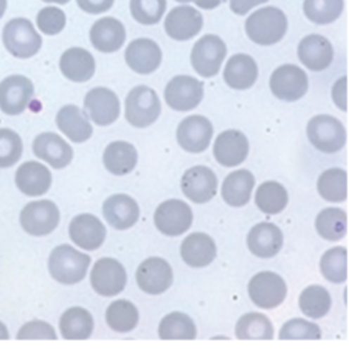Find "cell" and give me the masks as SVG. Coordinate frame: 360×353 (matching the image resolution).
Here are the masks:
<instances>
[{
  "label": "cell",
  "mask_w": 360,
  "mask_h": 353,
  "mask_svg": "<svg viewBox=\"0 0 360 353\" xmlns=\"http://www.w3.org/2000/svg\"><path fill=\"white\" fill-rule=\"evenodd\" d=\"M105 226L91 214L76 215L69 225V236L82 249L96 250L105 239Z\"/></svg>",
  "instance_id": "cell-22"
},
{
  "label": "cell",
  "mask_w": 360,
  "mask_h": 353,
  "mask_svg": "<svg viewBox=\"0 0 360 353\" xmlns=\"http://www.w3.org/2000/svg\"><path fill=\"white\" fill-rule=\"evenodd\" d=\"M269 86L271 93L284 101H297L308 90V76L305 72L291 63L278 66L270 76Z\"/></svg>",
  "instance_id": "cell-9"
},
{
  "label": "cell",
  "mask_w": 360,
  "mask_h": 353,
  "mask_svg": "<svg viewBox=\"0 0 360 353\" xmlns=\"http://www.w3.org/2000/svg\"><path fill=\"white\" fill-rule=\"evenodd\" d=\"M10 338V333L6 328V325L0 321V340H4V339H8Z\"/></svg>",
  "instance_id": "cell-53"
},
{
  "label": "cell",
  "mask_w": 360,
  "mask_h": 353,
  "mask_svg": "<svg viewBox=\"0 0 360 353\" xmlns=\"http://www.w3.org/2000/svg\"><path fill=\"white\" fill-rule=\"evenodd\" d=\"M138 162V152L135 146L125 141H114L107 145L103 153V163L105 169L115 174L122 176L134 170Z\"/></svg>",
  "instance_id": "cell-33"
},
{
  "label": "cell",
  "mask_w": 360,
  "mask_h": 353,
  "mask_svg": "<svg viewBox=\"0 0 360 353\" xmlns=\"http://www.w3.org/2000/svg\"><path fill=\"white\" fill-rule=\"evenodd\" d=\"M158 333L163 340H191L195 339L197 329L188 315L174 311L162 318Z\"/></svg>",
  "instance_id": "cell-35"
},
{
  "label": "cell",
  "mask_w": 360,
  "mask_h": 353,
  "mask_svg": "<svg viewBox=\"0 0 360 353\" xmlns=\"http://www.w3.org/2000/svg\"><path fill=\"white\" fill-rule=\"evenodd\" d=\"M226 56L225 42L214 35L208 34L201 37L193 46L190 53V62L193 69L202 77L215 76Z\"/></svg>",
  "instance_id": "cell-6"
},
{
  "label": "cell",
  "mask_w": 360,
  "mask_h": 353,
  "mask_svg": "<svg viewBox=\"0 0 360 353\" xmlns=\"http://www.w3.org/2000/svg\"><path fill=\"white\" fill-rule=\"evenodd\" d=\"M322 332L316 323H312L309 321H305L302 318H294L287 321L278 333L280 339H321Z\"/></svg>",
  "instance_id": "cell-46"
},
{
  "label": "cell",
  "mask_w": 360,
  "mask_h": 353,
  "mask_svg": "<svg viewBox=\"0 0 360 353\" xmlns=\"http://www.w3.org/2000/svg\"><path fill=\"white\" fill-rule=\"evenodd\" d=\"M287 17L277 7H263L252 13L245 21L249 39L257 45H273L283 39L287 31Z\"/></svg>",
  "instance_id": "cell-1"
},
{
  "label": "cell",
  "mask_w": 360,
  "mask_h": 353,
  "mask_svg": "<svg viewBox=\"0 0 360 353\" xmlns=\"http://www.w3.org/2000/svg\"><path fill=\"white\" fill-rule=\"evenodd\" d=\"M139 319L136 307L128 300H117L111 302L105 311L107 325L115 332L132 330Z\"/></svg>",
  "instance_id": "cell-41"
},
{
  "label": "cell",
  "mask_w": 360,
  "mask_h": 353,
  "mask_svg": "<svg viewBox=\"0 0 360 353\" xmlns=\"http://www.w3.org/2000/svg\"><path fill=\"white\" fill-rule=\"evenodd\" d=\"M202 28V15L190 6H179L170 10L165 18L166 34L176 41H187Z\"/></svg>",
  "instance_id": "cell-19"
},
{
  "label": "cell",
  "mask_w": 360,
  "mask_h": 353,
  "mask_svg": "<svg viewBox=\"0 0 360 353\" xmlns=\"http://www.w3.org/2000/svg\"><path fill=\"white\" fill-rule=\"evenodd\" d=\"M132 18L143 25L158 24L166 10V0H131Z\"/></svg>",
  "instance_id": "cell-44"
},
{
  "label": "cell",
  "mask_w": 360,
  "mask_h": 353,
  "mask_svg": "<svg viewBox=\"0 0 360 353\" xmlns=\"http://www.w3.org/2000/svg\"><path fill=\"white\" fill-rule=\"evenodd\" d=\"M255 187V177L253 174L246 170H235L229 173L221 188V194L224 201L231 207H243L249 203L252 190Z\"/></svg>",
  "instance_id": "cell-32"
},
{
  "label": "cell",
  "mask_w": 360,
  "mask_h": 353,
  "mask_svg": "<svg viewBox=\"0 0 360 353\" xmlns=\"http://www.w3.org/2000/svg\"><path fill=\"white\" fill-rule=\"evenodd\" d=\"M235 335L238 339H273L274 330L270 319L259 312H249L242 315L235 326Z\"/></svg>",
  "instance_id": "cell-39"
},
{
  "label": "cell",
  "mask_w": 360,
  "mask_h": 353,
  "mask_svg": "<svg viewBox=\"0 0 360 353\" xmlns=\"http://www.w3.org/2000/svg\"><path fill=\"white\" fill-rule=\"evenodd\" d=\"M160 110L156 91L143 84L134 87L125 98V120L136 128L152 125L159 118Z\"/></svg>",
  "instance_id": "cell-4"
},
{
  "label": "cell",
  "mask_w": 360,
  "mask_h": 353,
  "mask_svg": "<svg viewBox=\"0 0 360 353\" xmlns=\"http://www.w3.org/2000/svg\"><path fill=\"white\" fill-rule=\"evenodd\" d=\"M66 24L65 13L58 7H45L37 14V25L45 35L59 34Z\"/></svg>",
  "instance_id": "cell-47"
},
{
  "label": "cell",
  "mask_w": 360,
  "mask_h": 353,
  "mask_svg": "<svg viewBox=\"0 0 360 353\" xmlns=\"http://www.w3.org/2000/svg\"><path fill=\"white\" fill-rule=\"evenodd\" d=\"M59 68L66 79L76 83H83L93 77L96 70V62L89 51L73 46L62 53Z\"/></svg>",
  "instance_id": "cell-28"
},
{
  "label": "cell",
  "mask_w": 360,
  "mask_h": 353,
  "mask_svg": "<svg viewBox=\"0 0 360 353\" xmlns=\"http://www.w3.org/2000/svg\"><path fill=\"white\" fill-rule=\"evenodd\" d=\"M7 8V0H0V18L4 15Z\"/></svg>",
  "instance_id": "cell-54"
},
{
  "label": "cell",
  "mask_w": 360,
  "mask_h": 353,
  "mask_svg": "<svg viewBox=\"0 0 360 353\" xmlns=\"http://www.w3.org/2000/svg\"><path fill=\"white\" fill-rule=\"evenodd\" d=\"M103 215L114 229L122 231L131 228L138 221L139 207L132 197L127 194H114L104 201Z\"/></svg>",
  "instance_id": "cell-26"
},
{
  "label": "cell",
  "mask_w": 360,
  "mask_h": 353,
  "mask_svg": "<svg viewBox=\"0 0 360 353\" xmlns=\"http://www.w3.org/2000/svg\"><path fill=\"white\" fill-rule=\"evenodd\" d=\"M32 96L34 84L22 75H11L0 82V108L7 115L21 114Z\"/></svg>",
  "instance_id": "cell-14"
},
{
  "label": "cell",
  "mask_w": 360,
  "mask_h": 353,
  "mask_svg": "<svg viewBox=\"0 0 360 353\" xmlns=\"http://www.w3.org/2000/svg\"><path fill=\"white\" fill-rule=\"evenodd\" d=\"M42 1H45V3H56V4H66L70 0H42Z\"/></svg>",
  "instance_id": "cell-55"
},
{
  "label": "cell",
  "mask_w": 360,
  "mask_h": 353,
  "mask_svg": "<svg viewBox=\"0 0 360 353\" xmlns=\"http://www.w3.org/2000/svg\"><path fill=\"white\" fill-rule=\"evenodd\" d=\"M17 339H56L53 328L44 321H31L24 323L17 332Z\"/></svg>",
  "instance_id": "cell-48"
},
{
  "label": "cell",
  "mask_w": 360,
  "mask_h": 353,
  "mask_svg": "<svg viewBox=\"0 0 360 353\" xmlns=\"http://www.w3.org/2000/svg\"><path fill=\"white\" fill-rule=\"evenodd\" d=\"M346 91H347V77L342 76L340 79H338L332 87V98L336 104L338 108H340L342 111L347 110V97H346Z\"/></svg>",
  "instance_id": "cell-49"
},
{
  "label": "cell",
  "mask_w": 360,
  "mask_h": 353,
  "mask_svg": "<svg viewBox=\"0 0 360 353\" xmlns=\"http://www.w3.org/2000/svg\"><path fill=\"white\" fill-rule=\"evenodd\" d=\"M3 44L15 58L27 59L34 56L42 45L41 35L27 18H11L3 28Z\"/></svg>",
  "instance_id": "cell-3"
},
{
  "label": "cell",
  "mask_w": 360,
  "mask_h": 353,
  "mask_svg": "<svg viewBox=\"0 0 360 353\" xmlns=\"http://www.w3.org/2000/svg\"><path fill=\"white\" fill-rule=\"evenodd\" d=\"M255 201L262 212L274 215L285 208L288 194L283 184L277 181H264L257 187Z\"/></svg>",
  "instance_id": "cell-37"
},
{
  "label": "cell",
  "mask_w": 360,
  "mask_h": 353,
  "mask_svg": "<svg viewBox=\"0 0 360 353\" xmlns=\"http://www.w3.org/2000/svg\"><path fill=\"white\" fill-rule=\"evenodd\" d=\"M204 96L202 82L187 76H174L165 89V100L172 110L190 111L195 108Z\"/></svg>",
  "instance_id": "cell-11"
},
{
  "label": "cell",
  "mask_w": 360,
  "mask_h": 353,
  "mask_svg": "<svg viewBox=\"0 0 360 353\" xmlns=\"http://www.w3.org/2000/svg\"><path fill=\"white\" fill-rule=\"evenodd\" d=\"M153 221L163 235L179 236L190 229L193 224V211L184 201L172 198L159 204Z\"/></svg>",
  "instance_id": "cell-10"
},
{
  "label": "cell",
  "mask_w": 360,
  "mask_h": 353,
  "mask_svg": "<svg viewBox=\"0 0 360 353\" xmlns=\"http://www.w3.org/2000/svg\"><path fill=\"white\" fill-rule=\"evenodd\" d=\"M246 245L257 257H273L283 248V232L271 222H260L249 231Z\"/></svg>",
  "instance_id": "cell-24"
},
{
  "label": "cell",
  "mask_w": 360,
  "mask_h": 353,
  "mask_svg": "<svg viewBox=\"0 0 360 353\" xmlns=\"http://www.w3.org/2000/svg\"><path fill=\"white\" fill-rule=\"evenodd\" d=\"M316 232L326 240H339L346 235L347 217L340 208H325L315 219Z\"/></svg>",
  "instance_id": "cell-40"
},
{
  "label": "cell",
  "mask_w": 360,
  "mask_h": 353,
  "mask_svg": "<svg viewBox=\"0 0 360 353\" xmlns=\"http://www.w3.org/2000/svg\"><path fill=\"white\" fill-rule=\"evenodd\" d=\"M77 6L89 14H100L110 10L114 4V0H76Z\"/></svg>",
  "instance_id": "cell-50"
},
{
  "label": "cell",
  "mask_w": 360,
  "mask_h": 353,
  "mask_svg": "<svg viewBox=\"0 0 360 353\" xmlns=\"http://www.w3.org/2000/svg\"><path fill=\"white\" fill-rule=\"evenodd\" d=\"M180 256L191 267H205L215 259L217 246L210 235L194 232L181 242Z\"/></svg>",
  "instance_id": "cell-29"
},
{
  "label": "cell",
  "mask_w": 360,
  "mask_h": 353,
  "mask_svg": "<svg viewBox=\"0 0 360 353\" xmlns=\"http://www.w3.org/2000/svg\"><path fill=\"white\" fill-rule=\"evenodd\" d=\"M22 155L20 135L8 128H0V169L15 165Z\"/></svg>",
  "instance_id": "cell-45"
},
{
  "label": "cell",
  "mask_w": 360,
  "mask_h": 353,
  "mask_svg": "<svg viewBox=\"0 0 360 353\" xmlns=\"http://www.w3.org/2000/svg\"><path fill=\"white\" fill-rule=\"evenodd\" d=\"M90 256L70 245H59L52 249L48 259V270L60 284H76L86 277Z\"/></svg>",
  "instance_id": "cell-2"
},
{
  "label": "cell",
  "mask_w": 360,
  "mask_h": 353,
  "mask_svg": "<svg viewBox=\"0 0 360 353\" xmlns=\"http://www.w3.org/2000/svg\"><path fill=\"white\" fill-rule=\"evenodd\" d=\"M184 195L195 204L208 203L217 194V176L207 166H193L184 172L181 181Z\"/></svg>",
  "instance_id": "cell-17"
},
{
  "label": "cell",
  "mask_w": 360,
  "mask_h": 353,
  "mask_svg": "<svg viewBox=\"0 0 360 353\" xmlns=\"http://www.w3.org/2000/svg\"><path fill=\"white\" fill-rule=\"evenodd\" d=\"M305 17L318 25H326L339 18L343 11V0H304Z\"/></svg>",
  "instance_id": "cell-43"
},
{
  "label": "cell",
  "mask_w": 360,
  "mask_h": 353,
  "mask_svg": "<svg viewBox=\"0 0 360 353\" xmlns=\"http://www.w3.org/2000/svg\"><path fill=\"white\" fill-rule=\"evenodd\" d=\"M94 321L91 314L82 307H72L66 309L59 319V329L63 339L83 340L93 333Z\"/></svg>",
  "instance_id": "cell-34"
},
{
  "label": "cell",
  "mask_w": 360,
  "mask_h": 353,
  "mask_svg": "<svg viewBox=\"0 0 360 353\" xmlns=\"http://www.w3.org/2000/svg\"><path fill=\"white\" fill-rule=\"evenodd\" d=\"M138 287L150 295L165 293L173 283V271L170 264L162 257H148L135 273Z\"/></svg>",
  "instance_id": "cell-13"
},
{
  "label": "cell",
  "mask_w": 360,
  "mask_h": 353,
  "mask_svg": "<svg viewBox=\"0 0 360 353\" xmlns=\"http://www.w3.org/2000/svg\"><path fill=\"white\" fill-rule=\"evenodd\" d=\"M59 210L49 200L28 203L21 214L20 224L22 229L32 236H44L55 231L59 224Z\"/></svg>",
  "instance_id": "cell-8"
},
{
  "label": "cell",
  "mask_w": 360,
  "mask_h": 353,
  "mask_svg": "<svg viewBox=\"0 0 360 353\" xmlns=\"http://www.w3.org/2000/svg\"><path fill=\"white\" fill-rule=\"evenodd\" d=\"M307 135L312 146L325 153H335L346 143V129L343 124L328 114L312 117L307 125Z\"/></svg>",
  "instance_id": "cell-5"
},
{
  "label": "cell",
  "mask_w": 360,
  "mask_h": 353,
  "mask_svg": "<svg viewBox=\"0 0 360 353\" xmlns=\"http://www.w3.org/2000/svg\"><path fill=\"white\" fill-rule=\"evenodd\" d=\"M174 1H179V3H188V1H193V0H174Z\"/></svg>",
  "instance_id": "cell-56"
},
{
  "label": "cell",
  "mask_w": 360,
  "mask_h": 353,
  "mask_svg": "<svg viewBox=\"0 0 360 353\" xmlns=\"http://www.w3.org/2000/svg\"><path fill=\"white\" fill-rule=\"evenodd\" d=\"M200 8H204V10H211V8H215L218 7L224 0H193Z\"/></svg>",
  "instance_id": "cell-52"
},
{
  "label": "cell",
  "mask_w": 360,
  "mask_h": 353,
  "mask_svg": "<svg viewBox=\"0 0 360 353\" xmlns=\"http://www.w3.org/2000/svg\"><path fill=\"white\" fill-rule=\"evenodd\" d=\"M212 153L219 165L226 167L238 166L248 158V138L238 129H226L217 136Z\"/></svg>",
  "instance_id": "cell-18"
},
{
  "label": "cell",
  "mask_w": 360,
  "mask_h": 353,
  "mask_svg": "<svg viewBox=\"0 0 360 353\" xmlns=\"http://www.w3.org/2000/svg\"><path fill=\"white\" fill-rule=\"evenodd\" d=\"M127 65L139 75L155 72L162 62L159 45L149 38H136L125 49Z\"/></svg>",
  "instance_id": "cell-21"
},
{
  "label": "cell",
  "mask_w": 360,
  "mask_h": 353,
  "mask_svg": "<svg viewBox=\"0 0 360 353\" xmlns=\"http://www.w3.org/2000/svg\"><path fill=\"white\" fill-rule=\"evenodd\" d=\"M322 276L335 284L347 278V250L345 246H336L326 250L319 262Z\"/></svg>",
  "instance_id": "cell-42"
},
{
  "label": "cell",
  "mask_w": 360,
  "mask_h": 353,
  "mask_svg": "<svg viewBox=\"0 0 360 353\" xmlns=\"http://www.w3.org/2000/svg\"><path fill=\"white\" fill-rule=\"evenodd\" d=\"M90 42L100 52L118 51L127 38L124 24L114 17H103L90 28Z\"/></svg>",
  "instance_id": "cell-25"
},
{
  "label": "cell",
  "mask_w": 360,
  "mask_h": 353,
  "mask_svg": "<svg viewBox=\"0 0 360 353\" xmlns=\"http://www.w3.org/2000/svg\"><path fill=\"white\" fill-rule=\"evenodd\" d=\"M297 53L301 63L314 72L325 70L333 59V48L330 42L318 34L304 37L298 44Z\"/></svg>",
  "instance_id": "cell-23"
},
{
  "label": "cell",
  "mask_w": 360,
  "mask_h": 353,
  "mask_svg": "<svg viewBox=\"0 0 360 353\" xmlns=\"http://www.w3.org/2000/svg\"><path fill=\"white\" fill-rule=\"evenodd\" d=\"M90 284L93 290L104 297L120 294L127 284V273L124 266L112 257L98 259L90 273Z\"/></svg>",
  "instance_id": "cell-12"
},
{
  "label": "cell",
  "mask_w": 360,
  "mask_h": 353,
  "mask_svg": "<svg viewBox=\"0 0 360 353\" xmlns=\"http://www.w3.org/2000/svg\"><path fill=\"white\" fill-rule=\"evenodd\" d=\"M248 294L256 307L271 309L285 300L287 284L274 271H260L250 278Z\"/></svg>",
  "instance_id": "cell-7"
},
{
  "label": "cell",
  "mask_w": 360,
  "mask_h": 353,
  "mask_svg": "<svg viewBox=\"0 0 360 353\" xmlns=\"http://www.w3.org/2000/svg\"><path fill=\"white\" fill-rule=\"evenodd\" d=\"M319 195L330 203L345 201L347 197V173L343 169H328L318 179Z\"/></svg>",
  "instance_id": "cell-38"
},
{
  "label": "cell",
  "mask_w": 360,
  "mask_h": 353,
  "mask_svg": "<svg viewBox=\"0 0 360 353\" xmlns=\"http://www.w3.org/2000/svg\"><path fill=\"white\" fill-rule=\"evenodd\" d=\"M266 1L269 0H229V7L235 14L245 15L249 10Z\"/></svg>",
  "instance_id": "cell-51"
},
{
  "label": "cell",
  "mask_w": 360,
  "mask_h": 353,
  "mask_svg": "<svg viewBox=\"0 0 360 353\" xmlns=\"http://www.w3.org/2000/svg\"><path fill=\"white\" fill-rule=\"evenodd\" d=\"M32 152L38 159H42L53 169H62L73 159V149L70 145L53 132H42L35 136Z\"/></svg>",
  "instance_id": "cell-20"
},
{
  "label": "cell",
  "mask_w": 360,
  "mask_h": 353,
  "mask_svg": "<svg viewBox=\"0 0 360 353\" xmlns=\"http://www.w3.org/2000/svg\"><path fill=\"white\" fill-rule=\"evenodd\" d=\"M300 309L305 316L312 319H318L325 316L332 305L330 294L326 288L318 284L308 285L300 294Z\"/></svg>",
  "instance_id": "cell-36"
},
{
  "label": "cell",
  "mask_w": 360,
  "mask_h": 353,
  "mask_svg": "<svg viewBox=\"0 0 360 353\" xmlns=\"http://www.w3.org/2000/svg\"><path fill=\"white\" fill-rule=\"evenodd\" d=\"M212 134L214 128L208 118L202 115H190L179 124L176 138L181 149L191 153H200L208 148Z\"/></svg>",
  "instance_id": "cell-15"
},
{
  "label": "cell",
  "mask_w": 360,
  "mask_h": 353,
  "mask_svg": "<svg viewBox=\"0 0 360 353\" xmlns=\"http://www.w3.org/2000/svg\"><path fill=\"white\" fill-rule=\"evenodd\" d=\"M84 110L89 118L105 127L112 124L120 115V100L117 94L107 87H94L84 97Z\"/></svg>",
  "instance_id": "cell-16"
},
{
  "label": "cell",
  "mask_w": 360,
  "mask_h": 353,
  "mask_svg": "<svg viewBox=\"0 0 360 353\" xmlns=\"http://www.w3.org/2000/svg\"><path fill=\"white\" fill-rule=\"evenodd\" d=\"M259 70L255 59L246 53H235L226 62L224 69L225 83L235 90L252 87L257 79Z\"/></svg>",
  "instance_id": "cell-30"
},
{
  "label": "cell",
  "mask_w": 360,
  "mask_h": 353,
  "mask_svg": "<svg viewBox=\"0 0 360 353\" xmlns=\"http://www.w3.org/2000/svg\"><path fill=\"white\" fill-rule=\"evenodd\" d=\"M15 186L25 195L37 197L45 194L52 183V174L46 166L39 162L28 160L15 172Z\"/></svg>",
  "instance_id": "cell-27"
},
{
  "label": "cell",
  "mask_w": 360,
  "mask_h": 353,
  "mask_svg": "<svg viewBox=\"0 0 360 353\" xmlns=\"http://www.w3.org/2000/svg\"><path fill=\"white\" fill-rule=\"evenodd\" d=\"M56 127L76 143L86 142L93 135L91 124L89 122L84 113L73 104L63 105L56 114Z\"/></svg>",
  "instance_id": "cell-31"
}]
</instances>
